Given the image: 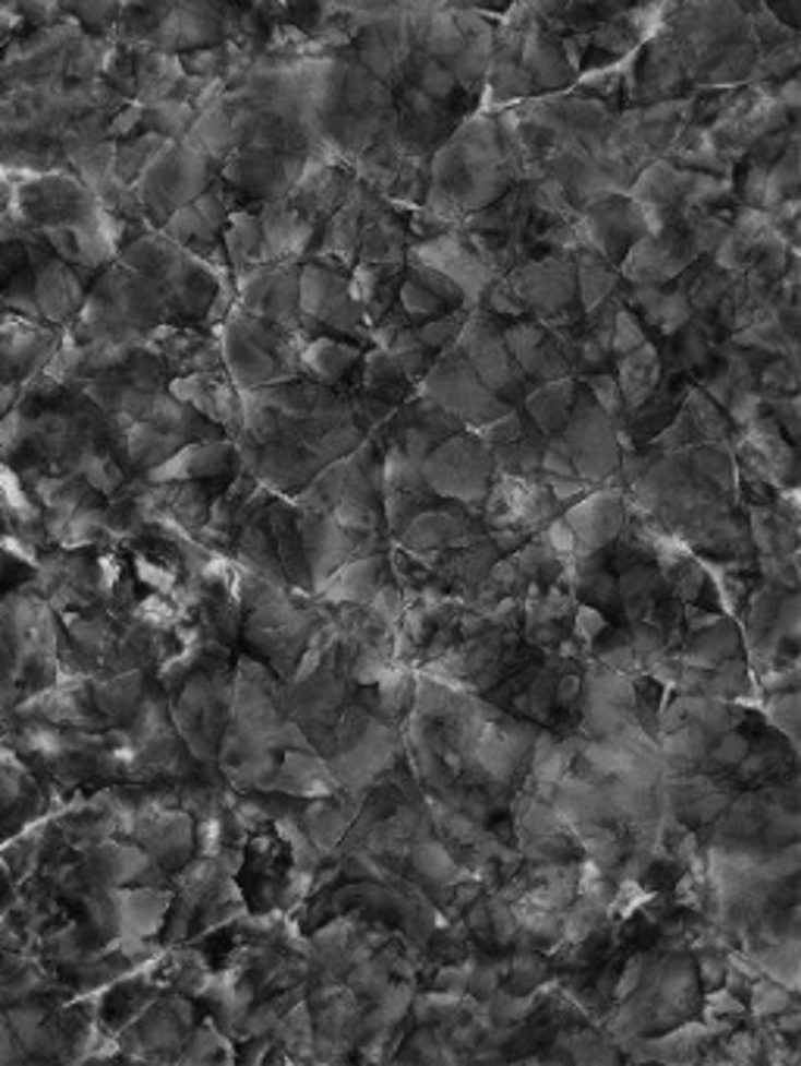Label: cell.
Here are the masks:
<instances>
[{
  "mask_svg": "<svg viewBox=\"0 0 801 1066\" xmlns=\"http://www.w3.org/2000/svg\"><path fill=\"white\" fill-rule=\"evenodd\" d=\"M764 714H767V722L777 726V732L786 735L789 747H799V688L767 695Z\"/></svg>",
  "mask_w": 801,
  "mask_h": 1066,
  "instance_id": "obj_27",
  "label": "cell"
},
{
  "mask_svg": "<svg viewBox=\"0 0 801 1066\" xmlns=\"http://www.w3.org/2000/svg\"><path fill=\"white\" fill-rule=\"evenodd\" d=\"M586 660L617 672H633V675L642 672L636 654H633V645H630L626 628H613V632H608V635L601 632V635L589 645V657H586Z\"/></svg>",
  "mask_w": 801,
  "mask_h": 1066,
  "instance_id": "obj_22",
  "label": "cell"
},
{
  "mask_svg": "<svg viewBox=\"0 0 801 1066\" xmlns=\"http://www.w3.org/2000/svg\"><path fill=\"white\" fill-rule=\"evenodd\" d=\"M467 963H470L467 995L476 997V1001H489L504 985V963L486 957V954H473Z\"/></svg>",
  "mask_w": 801,
  "mask_h": 1066,
  "instance_id": "obj_29",
  "label": "cell"
},
{
  "mask_svg": "<svg viewBox=\"0 0 801 1066\" xmlns=\"http://www.w3.org/2000/svg\"><path fill=\"white\" fill-rule=\"evenodd\" d=\"M745 957L757 967V973L786 985L789 992H799V935L754 945L745 950Z\"/></svg>",
  "mask_w": 801,
  "mask_h": 1066,
  "instance_id": "obj_13",
  "label": "cell"
},
{
  "mask_svg": "<svg viewBox=\"0 0 801 1066\" xmlns=\"http://www.w3.org/2000/svg\"><path fill=\"white\" fill-rule=\"evenodd\" d=\"M626 635H630V645H633V654H636L642 672H645V667H648L658 654H663V650L670 648V645H667V635H663L655 623H648V620H633V623L626 626Z\"/></svg>",
  "mask_w": 801,
  "mask_h": 1066,
  "instance_id": "obj_34",
  "label": "cell"
},
{
  "mask_svg": "<svg viewBox=\"0 0 801 1066\" xmlns=\"http://www.w3.org/2000/svg\"><path fill=\"white\" fill-rule=\"evenodd\" d=\"M570 833H573L576 845H579V854L591 860L595 866H601L605 873H611L613 879H617V866L623 860L626 845H623V838H620V833L613 829L611 823H576V826H570Z\"/></svg>",
  "mask_w": 801,
  "mask_h": 1066,
  "instance_id": "obj_16",
  "label": "cell"
},
{
  "mask_svg": "<svg viewBox=\"0 0 801 1066\" xmlns=\"http://www.w3.org/2000/svg\"><path fill=\"white\" fill-rule=\"evenodd\" d=\"M749 747H752V739L745 732H739V726L727 729V732H720L710 742L707 757L698 764V769H707V772H732L736 766L742 764V757L749 754Z\"/></svg>",
  "mask_w": 801,
  "mask_h": 1066,
  "instance_id": "obj_23",
  "label": "cell"
},
{
  "mask_svg": "<svg viewBox=\"0 0 801 1066\" xmlns=\"http://www.w3.org/2000/svg\"><path fill=\"white\" fill-rule=\"evenodd\" d=\"M198 685H201V704H198V714H211L213 704H229V685H226V692L216 688L213 679H198ZM201 722H204V726H201V747H198V754L211 757L213 751H216V744H219V732H223L226 719L201 717Z\"/></svg>",
  "mask_w": 801,
  "mask_h": 1066,
  "instance_id": "obj_26",
  "label": "cell"
},
{
  "mask_svg": "<svg viewBox=\"0 0 801 1066\" xmlns=\"http://www.w3.org/2000/svg\"><path fill=\"white\" fill-rule=\"evenodd\" d=\"M660 382V354L655 345H638L636 350L623 354L620 357V372H617V385H620V395H623V404H626V414L642 407L651 392L658 388Z\"/></svg>",
  "mask_w": 801,
  "mask_h": 1066,
  "instance_id": "obj_12",
  "label": "cell"
},
{
  "mask_svg": "<svg viewBox=\"0 0 801 1066\" xmlns=\"http://www.w3.org/2000/svg\"><path fill=\"white\" fill-rule=\"evenodd\" d=\"M680 414L689 419L692 435H695V444L730 439V419L724 417V407H717L702 388H692V392L685 395Z\"/></svg>",
  "mask_w": 801,
  "mask_h": 1066,
  "instance_id": "obj_17",
  "label": "cell"
},
{
  "mask_svg": "<svg viewBox=\"0 0 801 1066\" xmlns=\"http://www.w3.org/2000/svg\"><path fill=\"white\" fill-rule=\"evenodd\" d=\"M351 819H354V807H338V804H326V801H320V804H313L310 807V813H307V829H310V838L320 845V848H335L342 838H345V833L351 829Z\"/></svg>",
  "mask_w": 801,
  "mask_h": 1066,
  "instance_id": "obj_21",
  "label": "cell"
},
{
  "mask_svg": "<svg viewBox=\"0 0 801 1066\" xmlns=\"http://www.w3.org/2000/svg\"><path fill=\"white\" fill-rule=\"evenodd\" d=\"M698 982L705 985L707 992L710 989H720L724 985V979H727V973H730V950L727 948H702V954H698Z\"/></svg>",
  "mask_w": 801,
  "mask_h": 1066,
  "instance_id": "obj_40",
  "label": "cell"
},
{
  "mask_svg": "<svg viewBox=\"0 0 801 1066\" xmlns=\"http://www.w3.org/2000/svg\"><path fill=\"white\" fill-rule=\"evenodd\" d=\"M796 1004V992H789L786 985H779V982H774V979H767V975H757V979H752V985H749V1014H752L754 1020H770V1017H777L779 1010H786V1007H792Z\"/></svg>",
  "mask_w": 801,
  "mask_h": 1066,
  "instance_id": "obj_25",
  "label": "cell"
},
{
  "mask_svg": "<svg viewBox=\"0 0 801 1066\" xmlns=\"http://www.w3.org/2000/svg\"><path fill=\"white\" fill-rule=\"evenodd\" d=\"M467 316H470L467 310H457V313L449 310V313L432 316V320H426L423 325H414V328H417V338L423 342L426 348L445 350L457 342V335H461V328L467 323Z\"/></svg>",
  "mask_w": 801,
  "mask_h": 1066,
  "instance_id": "obj_28",
  "label": "cell"
},
{
  "mask_svg": "<svg viewBox=\"0 0 801 1066\" xmlns=\"http://www.w3.org/2000/svg\"><path fill=\"white\" fill-rule=\"evenodd\" d=\"M561 516L576 535V551H605L626 523V491L617 486L591 488Z\"/></svg>",
  "mask_w": 801,
  "mask_h": 1066,
  "instance_id": "obj_5",
  "label": "cell"
},
{
  "mask_svg": "<svg viewBox=\"0 0 801 1066\" xmlns=\"http://www.w3.org/2000/svg\"><path fill=\"white\" fill-rule=\"evenodd\" d=\"M558 439L564 441L566 454L576 466V476L586 479L591 486L598 482H611L620 469V432L598 404L586 385L576 388V400L566 426L558 432Z\"/></svg>",
  "mask_w": 801,
  "mask_h": 1066,
  "instance_id": "obj_2",
  "label": "cell"
},
{
  "mask_svg": "<svg viewBox=\"0 0 801 1066\" xmlns=\"http://www.w3.org/2000/svg\"><path fill=\"white\" fill-rule=\"evenodd\" d=\"M739 654H745V635H742V626L736 616H720L717 623L698 628L692 635H683V645H680L683 663L702 667V670H710L720 660H730Z\"/></svg>",
  "mask_w": 801,
  "mask_h": 1066,
  "instance_id": "obj_7",
  "label": "cell"
},
{
  "mask_svg": "<svg viewBox=\"0 0 801 1066\" xmlns=\"http://www.w3.org/2000/svg\"><path fill=\"white\" fill-rule=\"evenodd\" d=\"M229 464V444L226 441H204V444H191V447H179L169 460L157 466L151 472L154 482H182V479H213L219 476Z\"/></svg>",
  "mask_w": 801,
  "mask_h": 1066,
  "instance_id": "obj_11",
  "label": "cell"
},
{
  "mask_svg": "<svg viewBox=\"0 0 801 1066\" xmlns=\"http://www.w3.org/2000/svg\"><path fill=\"white\" fill-rule=\"evenodd\" d=\"M139 688H142V675H139V672L119 675V679H110L107 685L97 688V704H100L107 714L132 710V704L139 700Z\"/></svg>",
  "mask_w": 801,
  "mask_h": 1066,
  "instance_id": "obj_33",
  "label": "cell"
},
{
  "mask_svg": "<svg viewBox=\"0 0 801 1066\" xmlns=\"http://www.w3.org/2000/svg\"><path fill=\"white\" fill-rule=\"evenodd\" d=\"M586 388H589L591 397H595V404H598V407H601V410L620 426V422H623V414H626V404H623V395H620L617 379L608 375V372H595V375L586 379Z\"/></svg>",
  "mask_w": 801,
  "mask_h": 1066,
  "instance_id": "obj_36",
  "label": "cell"
},
{
  "mask_svg": "<svg viewBox=\"0 0 801 1066\" xmlns=\"http://www.w3.org/2000/svg\"><path fill=\"white\" fill-rule=\"evenodd\" d=\"M705 695L727 697V700H739V704H745L749 697L757 695L752 663L745 660V654L730 657V660H720L717 667H710Z\"/></svg>",
  "mask_w": 801,
  "mask_h": 1066,
  "instance_id": "obj_18",
  "label": "cell"
},
{
  "mask_svg": "<svg viewBox=\"0 0 801 1066\" xmlns=\"http://www.w3.org/2000/svg\"><path fill=\"white\" fill-rule=\"evenodd\" d=\"M617 585H620V613L626 616V623L633 620H645V613L655 607V603L670 595L667 588V579L660 573L658 563H630V566H620V576H617Z\"/></svg>",
  "mask_w": 801,
  "mask_h": 1066,
  "instance_id": "obj_10",
  "label": "cell"
},
{
  "mask_svg": "<svg viewBox=\"0 0 801 1066\" xmlns=\"http://www.w3.org/2000/svg\"><path fill=\"white\" fill-rule=\"evenodd\" d=\"M573 591V598L579 603H589L595 610H601L605 616L608 613H620V585H617V573L601 566L595 573H586L579 579H573L566 585Z\"/></svg>",
  "mask_w": 801,
  "mask_h": 1066,
  "instance_id": "obj_20",
  "label": "cell"
},
{
  "mask_svg": "<svg viewBox=\"0 0 801 1066\" xmlns=\"http://www.w3.org/2000/svg\"><path fill=\"white\" fill-rule=\"evenodd\" d=\"M414 685H417V672L410 670V663H398L395 660L376 682V719L400 726V719L414 710Z\"/></svg>",
  "mask_w": 801,
  "mask_h": 1066,
  "instance_id": "obj_14",
  "label": "cell"
},
{
  "mask_svg": "<svg viewBox=\"0 0 801 1066\" xmlns=\"http://www.w3.org/2000/svg\"><path fill=\"white\" fill-rule=\"evenodd\" d=\"M495 479L492 447L476 435H451L423 457V486L435 498L457 501L464 507H482Z\"/></svg>",
  "mask_w": 801,
  "mask_h": 1066,
  "instance_id": "obj_1",
  "label": "cell"
},
{
  "mask_svg": "<svg viewBox=\"0 0 801 1066\" xmlns=\"http://www.w3.org/2000/svg\"><path fill=\"white\" fill-rule=\"evenodd\" d=\"M486 532L482 523L470 513V507L457 504V501H445L435 498L432 504H426L423 511L417 513L404 532L395 538V544H400L410 554H429V551H442L451 544H461L473 535Z\"/></svg>",
  "mask_w": 801,
  "mask_h": 1066,
  "instance_id": "obj_4",
  "label": "cell"
},
{
  "mask_svg": "<svg viewBox=\"0 0 801 1066\" xmlns=\"http://www.w3.org/2000/svg\"><path fill=\"white\" fill-rule=\"evenodd\" d=\"M489 898V929H492V938H495L501 948H511L517 942L519 926H517V913L511 901H504L501 895H486Z\"/></svg>",
  "mask_w": 801,
  "mask_h": 1066,
  "instance_id": "obj_35",
  "label": "cell"
},
{
  "mask_svg": "<svg viewBox=\"0 0 801 1066\" xmlns=\"http://www.w3.org/2000/svg\"><path fill=\"white\" fill-rule=\"evenodd\" d=\"M651 960H655L651 954H636V957H630V960L623 963V970L617 973V982H613V1001H623V997H630L633 992H636L638 985H642V979H645V970H648Z\"/></svg>",
  "mask_w": 801,
  "mask_h": 1066,
  "instance_id": "obj_44",
  "label": "cell"
},
{
  "mask_svg": "<svg viewBox=\"0 0 801 1066\" xmlns=\"http://www.w3.org/2000/svg\"><path fill=\"white\" fill-rule=\"evenodd\" d=\"M404 1061H442V1044L435 1035V1026H420L410 1039H407V1051L400 1054Z\"/></svg>",
  "mask_w": 801,
  "mask_h": 1066,
  "instance_id": "obj_43",
  "label": "cell"
},
{
  "mask_svg": "<svg viewBox=\"0 0 801 1066\" xmlns=\"http://www.w3.org/2000/svg\"><path fill=\"white\" fill-rule=\"evenodd\" d=\"M388 576V554L376 551V554H360L351 556L348 563H342L330 579L323 582L316 591L320 598L330 603H354V607H367L376 585Z\"/></svg>",
  "mask_w": 801,
  "mask_h": 1066,
  "instance_id": "obj_6",
  "label": "cell"
},
{
  "mask_svg": "<svg viewBox=\"0 0 801 1066\" xmlns=\"http://www.w3.org/2000/svg\"><path fill=\"white\" fill-rule=\"evenodd\" d=\"M545 975H548V960L542 950L526 945V942H517L514 954L504 960V989L514 995H529L539 985H545Z\"/></svg>",
  "mask_w": 801,
  "mask_h": 1066,
  "instance_id": "obj_19",
  "label": "cell"
},
{
  "mask_svg": "<svg viewBox=\"0 0 801 1066\" xmlns=\"http://www.w3.org/2000/svg\"><path fill=\"white\" fill-rule=\"evenodd\" d=\"M730 1035V1032H727ZM720 1051L710 1054V1061H730V1064H752L761 1061V1035L757 1032H732L730 1039L714 1042Z\"/></svg>",
  "mask_w": 801,
  "mask_h": 1066,
  "instance_id": "obj_37",
  "label": "cell"
},
{
  "mask_svg": "<svg viewBox=\"0 0 801 1066\" xmlns=\"http://www.w3.org/2000/svg\"><path fill=\"white\" fill-rule=\"evenodd\" d=\"M801 870V845L792 838V841H782L777 845L774 851L767 848V854L761 860V879L767 882H782V879H796Z\"/></svg>",
  "mask_w": 801,
  "mask_h": 1066,
  "instance_id": "obj_31",
  "label": "cell"
},
{
  "mask_svg": "<svg viewBox=\"0 0 801 1066\" xmlns=\"http://www.w3.org/2000/svg\"><path fill=\"white\" fill-rule=\"evenodd\" d=\"M799 607H801L799 591H796V588H786V591H782V598H779L777 616H774V628H777L786 642H792V645L799 642V635H801Z\"/></svg>",
  "mask_w": 801,
  "mask_h": 1066,
  "instance_id": "obj_41",
  "label": "cell"
},
{
  "mask_svg": "<svg viewBox=\"0 0 801 1066\" xmlns=\"http://www.w3.org/2000/svg\"><path fill=\"white\" fill-rule=\"evenodd\" d=\"M400 310L410 316V320H432V316H442L449 313L451 307L442 298H435L429 288H423L417 278H407L400 282Z\"/></svg>",
  "mask_w": 801,
  "mask_h": 1066,
  "instance_id": "obj_30",
  "label": "cell"
},
{
  "mask_svg": "<svg viewBox=\"0 0 801 1066\" xmlns=\"http://www.w3.org/2000/svg\"><path fill=\"white\" fill-rule=\"evenodd\" d=\"M648 338H645V328L638 325V320L630 313V310H617V316H613V325H611V350L613 354H630V350H636L638 345H645Z\"/></svg>",
  "mask_w": 801,
  "mask_h": 1066,
  "instance_id": "obj_39",
  "label": "cell"
},
{
  "mask_svg": "<svg viewBox=\"0 0 801 1066\" xmlns=\"http://www.w3.org/2000/svg\"><path fill=\"white\" fill-rule=\"evenodd\" d=\"M407 866L417 879L423 882L429 891H442L449 888L454 882L461 879L467 870L457 863L454 858V848H451L445 838L439 835H426V838H417L410 848H407Z\"/></svg>",
  "mask_w": 801,
  "mask_h": 1066,
  "instance_id": "obj_9",
  "label": "cell"
},
{
  "mask_svg": "<svg viewBox=\"0 0 801 1066\" xmlns=\"http://www.w3.org/2000/svg\"><path fill=\"white\" fill-rule=\"evenodd\" d=\"M576 379H551V382H539V388H533L529 395H523V410L526 419L542 432L545 439L558 435L570 419L573 400H576Z\"/></svg>",
  "mask_w": 801,
  "mask_h": 1066,
  "instance_id": "obj_8",
  "label": "cell"
},
{
  "mask_svg": "<svg viewBox=\"0 0 801 1066\" xmlns=\"http://www.w3.org/2000/svg\"><path fill=\"white\" fill-rule=\"evenodd\" d=\"M601 632H608V616H605L601 610L589 607V603L576 601L573 616H570V635H573L583 648L589 650V645L601 635Z\"/></svg>",
  "mask_w": 801,
  "mask_h": 1066,
  "instance_id": "obj_38",
  "label": "cell"
},
{
  "mask_svg": "<svg viewBox=\"0 0 801 1066\" xmlns=\"http://www.w3.org/2000/svg\"><path fill=\"white\" fill-rule=\"evenodd\" d=\"M367 610H370L373 616H379L385 626H392V628L398 626V620L404 616V610H407V601H404V588H400L398 582H395V576H392V573L379 582L376 591H373V598H370V603H367Z\"/></svg>",
  "mask_w": 801,
  "mask_h": 1066,
  "instance_id": "obj_32",
  "label": "cell"
},
{
  "mask_svg": "<svg viewBox=\"0 0 801 1066\" xmlns=\"http://www.w3.org/2000/svg\"><path fill=\"white\" fill-rule=\"evenodd\" d=\"M423 395L432 397L435 404H442L449 414L461 419L464 426H486L495 417H501L504 410H511V404L504 397H498L479 375L467 363V357L457 348H445V354L439 360H432V367L423 375Z\"/></svg>",
  "mask_w": 801,
  "mask_h": 1066,
  "instance_id": "obj_3",
  "label": "cell"
},
{
  "mask_svg": "<svg viewBox=\"0 0 801 1066\" xmlns=\"http://www.w3.org/2000/svg\"><path fill=\"white\" fill-rule=\"evenodd\" d=\"M542 447L545 435L529 426L517 441L492 447V460H495V472L501 476H514V479H533L542 472Z\"/></svg>",
  "mask_w": 801,
  "mask_h": 1066,
  "instance_id": "obj_15",
  "label": "cell"
},
{
  "mask_svg": "<svg viewBox=\"0 0 801 1066\" xmlns=\"http://www.w3.org/2000/svg\"><path fill=\"white\" fill-rule=\"evenodd\" d=\"M304 360L316 379H323V382H338V379L354 367L357 350L345 348V345H335V342H316L313 348H307Z\"/></svg>",
  "mask_w": 801,
  "mask_h": 1066,
  "instance_id": "obj_24",
  "label": "cell"
},
{
  "mask_svg": "<svg viewBox=\"0 0 801 1066\" xmlns=\"http://www.w3.org/2000/svg\"><path fill=\"white\" fill-rule=\"evenodd\" d=\"M757 379H761V385H764L767 392L777 388V395H792V392H796V357H789V360H782V357L770 360V363L761 370Z\"/></svg>",
  "mask_w": 801,
  "mask_h": 1066,
  "instance_id": "obj_42",
  "label": "cell"
}]
</instances>
